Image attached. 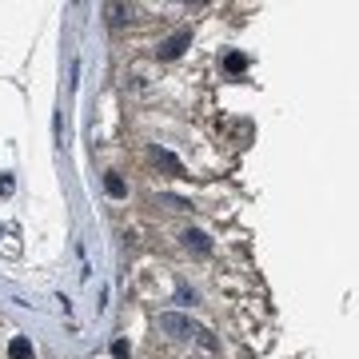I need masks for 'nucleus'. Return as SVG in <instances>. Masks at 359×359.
<instances>
[{"label": "nucleus", "instance_id": "f257e3e1", "mask_svg": "<svg viewBox=\"0 0 359 359\" xmlns=\"http://www.w3.org/2000/svg\"><path fill=\"white\" fill-rule=\"evenodd\" d=\"M160 332L172 335V339H196V344H204L207 351L216 347L212 332H204L200 323H192V316H180V312H164V316H160Z\"/></svg>", "mask_w": 359, "mask_h": 359}, {"label": "nucleus", "instance_id": "f03ea898", "mask_svg": "<svg viewBox=\"0 0 359 359\" xmlns=\"http://www.w3.org/2000/svg\"><path fill=\"white\" fill-rule=\"evenodd\" d=\"M180 244L188 251H196V256H212V235L200 232V228H188V232L180 235Z\"/></svg>", "mask_w": 359, "mask_h": 359}, {"label": "nucleus", "instance_id": "7ed1b4c3", "mask_svg": "<svg viewBox=\"0 0 359 359\" xmlns=\"http://www.w3.org/2000/svg\"><path fill=\"white\" fill-rule=\"evenodd\" d=\"M188 44H192V32H188V28H184V32H176V36H168V41L160 44V48H156V52H160V60H176V56L184 52V48H188Z\"/></svg>", "mask_w": 359, "mask_h": 359}, {"label": "nucleus", "instance_id": "20e7f679", "mask_svg": "<svg viewBox=\"0 0 359 359\" xmlns=\"http://www.w3.org/2000/svg\"><path fill=\"white\" fill-rule=\"evenodd\" d=\"M104 192H108L112 200H124L128 196V184L120 180V172H108V176H104Z\"/></svg>", "mask_w": 359, "mask_h": 359}, {"label": "nucleus", "instance_id": "39448f33", "mask_svg": "<svg viewBox=\"0 0 359 359\" xmlns=\"http://www.w3.org/2000/svg\"><path fill=\"white\" fill-rule=\"evenodd\" d=\"M224 72H232V76L248 72V56L244 52H224Z\"/></svg>", "mask_w": 359, "mask_h": 359}, {"label": "nucleus", "instance_id": "423d86ee", "mask_svg": "<svg viewBox=\"0 0 359 359\" xmlns=\"http://www.w3.org/2000/svg\"><path fill=\"white\" fill-rule=\"evenodd\" d=\"M156 164L164 168L168 176H180V172H184V168H180V160L172 152H168V148H156Z\"/></svg>", "mask_w": 359, "mask_h": 359}, {"label": "nucleus", "instance_id": "0eeeda50", "mask_svg": "<svg viewBox=\"0 0 359 359\" xmlns=\"http://www.w3.org/2000/svg\"><path fill=\"white\" fill-rule=\"evenodd\" d=\"M8 359H32V344H28L24 335H16L13 344H8Z\"/></svg>", "mask_w": 359, "mask_h": 359}, {"label": "nucleus", "instance_id": "6e6552de", "mask_svg": "<svg viewBox=\"0 0 359 359\" xmlns=\"http://www.w3.org/2000/svg\"><path fill=\"white\" fill-rule=\"evenodd\" d=\"M16 192V180L13 176H0V200H8Z\"/></svg>", "mask_w": 359, "mask_h": 359}, {"label": "nucleus", "instance_id": "1a4fd4ad", "mask_svg": "<svg viewBox=\"0 0 359 359\" xmlns=\"http://www.w3.org/2000/svg\"><path fill=\"white\" fill-rule=\"evenodd\" d=\"M112 356H116V359H128V356H132L128 339H116V344H112Z\"/></svg>", "mask_w": 359, "mask_h": 359}]
</instances>
